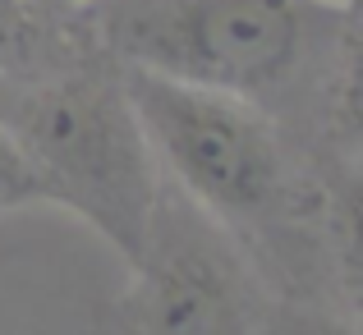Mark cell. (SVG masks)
<instances>
[{
	"instance_id": "6",
	"label": "cell",
	"mask_w": 363,
	"mask_h": 335,
	"mask_svg": "<svg viewBox=\"0 0 363 335\" xmlns=\"http://www.w3.org/2000/svg\"><path fill=\"white\" fill-rule=\"evenodd\" d=\"M299 138L313 157L363 166V5H350L345 28L318 74Z\"/></svg>"
},
{
	"instance_id": "5",
	"label": "cell",
	"mask_w": 363,
	"mask_h": 335,
	"mask_svg": "<svg viewBox=\"0 0 363 335\" xmlns=\"http://www.w3.org/2000/svg\"><path fill=\"white\" fill-rule=\"evenodd\" d=\"M313 280L336 299V317L363 327V166L318 157Z\"/></svg>"
},
{
	"instance_id": "11",
	"label": "cell",
	"mask_w": 363,
	"mask_h": 335,
	"mask_svg": "<svg viewBox=\"0 0 363 335\" xmlns=\"http://www.w3.org/2000/svg\"><path fill=\"white\" fill-rule=\"evenodd\" d=\"M336 5H363V0H336Z\"/></svg>"
},
{
	"instance_id": "1",
	"label": "cell",
	"mask_w": 363,
	"mask_h": 335,
	"mask_svg": "<svg viewBox=\"0 0 363 335\" xmlns=\"http://www.w3.org/2000/svg\"><path fill=\"white\" fill-rule=\"evenodd\" d=\"M124 74L166 184L221 225L257 276L276 271L290 285H308L318 157L299 133L230 92L175 83L129 64Z\"/></svg>"
},
{
	"instance_id": "3",
	"label": "cell",
	"mask_w": 363,
	"mask_h": 335,
	"mask_svg": "<svg viewBox=\"0 0 363 335\" xmlns=\"http://www.w3.org/2000/svg\"><path fill=\"white\" fill-rule=\"evenodd\" d=\"M345 14L336 0H97L88 28L129 69L244 97L299 133Z\"/></svg>"
},
{
	"instance_id": "10",
	"label": "cell",
	"mask_w": 363,
	"mask_h": 335,
	"mask_svg": "<svg viewBox=\"0 0 363 335\" xmlns=\"http://www.w3.org/2000/svg\"><path fill=\"white\" fill-rule=\"evenodd\" d=\"M28 5H33L37 14H46V18H83L97 0H28Z\"/></svg>"
},
{
	"instance_id": "8",
	"label": "cell",
	"mask_w": 363,
	"mask_h": 335,
	"mask_svg": "<svg viewBox=\"0 0 363 335\" xmlns=\"http://www.w3.org/2000/svg\"><path fill=\"white\" fill-rule=\"evenodd\" d=\"M37 203H46L42 179H37V170L28 166V157L18 152V142L9 138L5 124H0V216L23 212V207H37Z\"/></svg>"
},
{
	"instance_id": "9",
	"label": "cell",
	"mask_w": 363,
	"mask_h": 335,
	"mask_svg": "<svg viewBox=\"0 0 363 335\" xmlns=\"http://www.w3.org/2000/svg\"><path fill=\"white\" fill-rule=\"evenodd\" d=\"M262 335H363V327L350 317L318 312V308H276V312H267Z\"/></svg>"
},
{
	"instance_id": "7",
	"label": "cell",
	"mask_w": 363,
	"mask_h": 335,
	"mask_svg": "<svg viewBox=\"0 0 363 335\" xmlns=\"http://www.w3.org/2000/svg\"><path fill=\"white\" fill-rule=\"evenodd\" d=\"M88 18V14H83ZM83 18H46L28 0H0V79L28 69L51 46H60Z\"/></svg>"
},
{
	"instance_id": "4",
	"label": "cell",
	"mask_w": 363,
	"mask_h": 335,
	"mask_svg": "<svg viewBox=\"0 0 363 335\" xmlns=\"http://www.w3.org/2000/svg\"><path fill=\"white\" fill-rule=\"evenodd\" d=\"M262 276L189 198L161 188L152 234L129 266L116 335H262Z\"/></svg>"
},
{
	"instance_id": "2",
	"label": "cell",
	"mask_w": 363,
	"mask_h": 335,
	"mask_svg": "<svg viewBox=\"0 0 363 335\" xmlns=\"http://www.w3.org/2000/svg\"><path fill=\"white\" fill-rule=\"evenodd\" d=\"M0 124L42 179L51 207L79 216L138 262L166 175L129 97V74L88 18L28 69L0 79Z\"/></svg>"
}]
</instances>
